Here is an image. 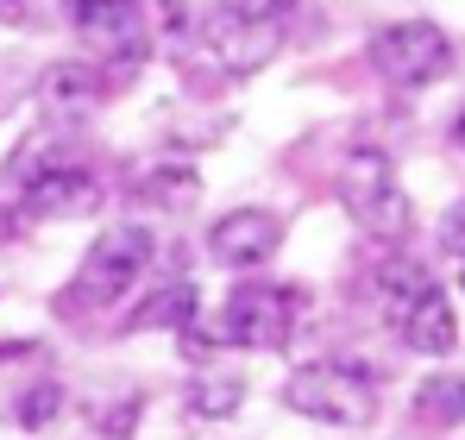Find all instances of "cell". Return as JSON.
<instances>
[{
  "mask_svg": "<svg viewBox=\"0 0 465 440\" xmlns=\"http://www.w3.org/2000/svg\"><path fill=\"white\" fill-rule=\"evenodd\" d=\"M152 258H157V233H145V226H107L88 245V258H82L70 302L76 308H114V302H126L145 284Z\"/></svg>",
  "mask_w": 465,
  "mask_h": 440,
  "instance_id": "cell-1",
  "label": "cell"
},
{
  "mask_svg": "<svg viewBox=\"0 0 465 440\" xmlns=\"http://www.w3.org/2000/svg\"><path fill=\"white\" fill-rule=\"evenodd\" d=\"M340 202H346V215L359 220L378 245H402L409 226H415V208H409V195H402V183H396L384 151H359V157L346 164Z\"/></svg>",
  "mask_w": 465,
  "mask_h": 440,
  "instance_id": "cell-2",
  "label": "cell"
},
{
  "mask_svg": "<svg viewBox=\"0 0 465 440\" xmlns=\"http://www.w3.org/2000/svg\"><path fill=\"white\" fill-rule=\"evenodd\" d=\"M296 315H302V290H290V284H239L227 295V308H221V340L245 346V353H277V346H290Z\"/></svg>",
  "mask_w": 465,
  "mask_h": 440,
  "instance_id": "cell-3",
  "label": "cell"
},
{
  "mask_svg": "<svg viewBox=\"0 0 465 440\" xmlns=\"http://www.w3.org/2000/svg\"><path fill=\"white\" fill-rule=\"evenodd\" d=\"M283 403L327 428H371V415H378V390L346 365H302L283 384Z\"/></svg>",
  "mask_w": 465,
  "mask_h": 440,
  "instance_id": "cell-4",
  "label": "cell"
},
{
  "mask_svg": "<svg viewBox=\"0 0 465 440\" xmlns=\"http://www.w3.org/2000/svg\"><path fill=\"white\" fill-rule=\"evenodd\" d=\"M371 70L396 88H428L453 70V45L434 19H396L371 38Z\"/></svg>",
  "mask_w": 465,
  "mask_h": 440,
  "instance_id": "cell-5",
  "label": "cell"
},
{
  "mask_svg": "<svg viewBox=\"0 0 465 440\" xmlns=\"http://www.w3.org/2000/svg\"><path fill=\"white\" fill-rule=\"evenodd\" d=\"M202 45H208V57L227 75H258L283 51V25H277V19H245V13L214 6V13L202 19Z\"/></svg>",
  "mask_w": 465,
  "mask_h": 440,
  "instance_id": "cell-6",
  "label": "cell"
},
{
  "mask_svg": "<svg viewBox=\"0 0 465 440\" xmlns=\"http://www.w3.org/2000/svg\"><path fill=\"white\" fill-rule=\"evenodd\" d=\"M70 19L107 64H139L152 51V19L139 0H70Z\"/></svg>",
  "mask_w": 465,
  "mask_h": 440,
  "instance_id": "cell-7",
  "label": "cell"
},
{
  "mask_svg": "<svg viewBox=\"0 0 465 440\" xmlns=\"http://www.w3.org/2000/svg\"><path fill=\"white\" fill-rule=\"evenodd\" d=\"M283 245V215L277 208H232L208 226V258L227 271H258Z\"/></svg>",
  "mask_w": 465,
  "mask_h": 440,
  "instance_id": "cell-8",
  "label": "cell"
},
{
  "mask_svg": "<svg viewBox=\"0 0 465 440\" xmlns=\"http://www.w3.org/2000/svg\"><path fill=\"white\" fill-rule=\"evenodd\" d=\"M25 195V215L32 220H82L101 208V176L94 170H82V164H57V170H45L38 183H25L19 189Z\"/></svg>",
  "mask_w": 465,
  "mask_h": 440,
  "instance_id": "cell-9",
  "label": "cell"
},
{
  "mask_svg": "<svg viewBox=\"0 0 465 440\" xmlns=\"http://www.w3.org/2000/svg\"><path fill=\"white\" fill-rule=\"evenodd\" d=\"M38 101L57 120L64 114H88V107L107 101V70L101 64H82V57H64V64H51V70L38 75Z\"/></svg>",
  "mask_w": 465,
  "mask_h": 440,
  "instance_id": "cell-10",
  "label": "cell"
},
{
  "mask_svg": "<svg viewBox=\"0 0 465 440\" xmlns=\"http://www.w3.org/2000/svg\"><path fill=\"white\" fill-rule=\"evenodd\" d=\"M396 334H402V346L409 353H428V359H447L453 346H460V315H453V302L440 290H428L402 321H396Z\"/></svg>",
  "mask_w": 465,
  "mask_h": 440,
  "instance_id": "cell-11",
  "label": "cell"
},
{
  "mask_svg": "<svg viewBox=\"0 0 465 440\" xmlns=\"http://www.w3.org/2000/svg\"><path fill=\"white\" fill-rule=\"evenodd\" d=\"M195 308H202V295H195L189 277H163V284L126 315V334H152V327H176V334H189Z\"/></svg>",
  "mask_w": 465,
  "mask_h": 440,
  "instance_id": "cell-12",
  "label": "cell"
},
{
  "mask_svg": "<svg viewBox=\"0 0 465 440\" xmlns=\"http://www.w3.org/2000/svg\"><path fill=\"white\" fill-rule=\"evenodd\" d=\"M415 415L428 428H460L465 422V371H434L415 384Z\"/></svg>",
  "mask_w": 465,
  "mask_h": 440,
  "instance_id": "cell-13",
  "label": "cell"
},
{
  "mask_svg": "<svg viewBox=\"0 0 465 440\" xmlns=\"http://www.w3.org/2000/svg\"><path fill=\"white\" fill-rule=\"evenodd\" d=\"M428 290H434V284H428V271H421L415 258H390L384 271H378V302H384L390 327H396V321H402V315H409Z\"/></svg>",
  "mask_w": 465,
  "mask_h": 440,
  "instance_id": "cell-14",
  "label": "cell"
},
{
  "mask_svg": "<svg viewBox=\"0 0 465 440\" xmlns=\"http://www.w3.org/2000/svg\"><path fill=\"white\" fill-rule=\"evenodd\" d=\"M245 403V377L239 371H208L195 390H189V415H208V422H221Z\"/></svg>",
  "mask_w": 465,
  "mask_h": 440,
  "instance_id": "cell-15",
  "label": "cell"
},
{
  "mask_svg": "<svg viewBox=\"0 0 465 440\" xmlns=\"http://www.w3.org/2000/svg\"><path fill=\"white\" fill-rule=\"evenodd\" d=\"M133 195H139V202H163V208H183V202H195V170H189V164H163V170H139Z\"/></svg>",
  "mask_w": 465,
  "mask_h": 440,
  "instance_id": "cell-16",
  "label": "cell"
},
{
  "mask_svg": "<svg viewBox=\"0 0 465 440\" xmlns=\"http://www.w3.org/2000/svg\"><path fill=\"white\" fill-rule=\"evenodd\" d=\"M57 409H64V384H57V377H38V384H25V390L13 396V422H19V428H32V435H38V428H51V422H57Z\"/></svg>",
  "mask_w": 465,
  "mask_h": 440,
  "instance_id": "cell-17",
  "label": "cell"
},
{
  "mask_svg": "<svg viewBox=\"0 0 465 440\" xmlns=\"http://www.w3.org/2000/svg\"><path fill=\"white\" fill-rule=\"evenodd\" d=\"M133 422H139V396H120L114 409H107V403L94 409V428H101V435H107V440H120V435H126V428H133Z\"/></svg>",
  "mask_w": 465,
  "mask_h": 440,
  "instance_id": "cell-18",
  "label": "cell"
},
{
  "mask_svg": "<svg viewBox=\"0 0 465 440\" xmlns=\"http://www.w3.org/2000/svg\"><path fill=\"white\" fill-rule=\"evenodd\" d=\"M221 6H227V13H245V19H277V25H283L302 0H221Z\"/></svg>",
  "mask_w": 465,
  "mask_h": 440,
  "instance_id": "cell-19",
  "label": "cell"
},
{
  "mask_svg": "<svg viewBox=\"0 0 465 440\" xmlns=\"http://www.w3.org/2000/svg\"><path fill=\"white\" fill-rule=\"evenodd\" d=\"M440 245L465 258V202H460V208H447V220H440Z\"/></svg>",
  "mask_w": 465,
  "mask_h": 440,
  "instance_id": "cell-20",
  "label": "cell"
},
{
  "mask_svg": "<svg viewBox=\"0 0 465 440\" xmlns=\"http://www.w3.org/2000/svg\"><path fill=\"white\" fill-rule=\"evenodd\" d=\"M453 139H460V145H465V107H460V120H453Z\"/></svg>",
  "mask_w": 465,
  "mask_h": 440,
  "instance_id": "cell-21",
  "label": "cell"
},
{
  "mask_svg": "<svg viewBox=\"0 0 465 440\" xmlns=\"http://www.w3.org/2000/svg\"><path fill=\"white\" fill-rule=\"evenodd\" d=\"M460 284H465V277H460Z\"/></svg>",
  "mask_w": 465,
  "mask_h": 440,
  "instance_id": "cell-22",
  "label": "cell"
}]
</instances>
